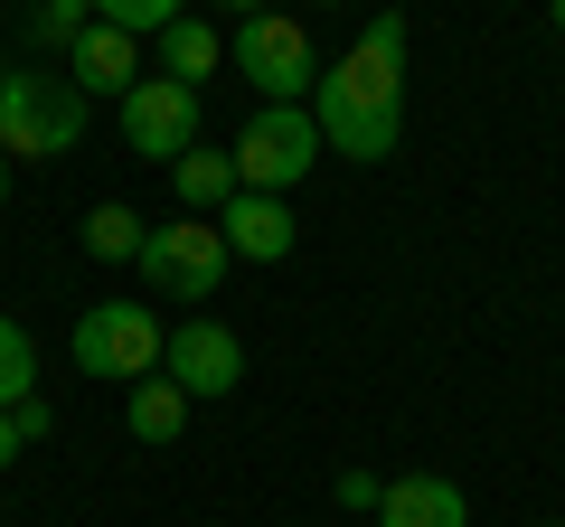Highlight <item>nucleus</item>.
Listing matches in <instances>:
<instances>
[{
	"label": "nucleus",
	"mask_w": 565,
	"mask_h": 527,
	"mask_svg": "<svg viewBox=\"0 0 565 527\" xmlns=\"http://www.w3.org/2000/svg\"><path fill=\"white\" fill-rule=\"evenodd\" d=\"M85 29H95V0H29V39L57 47V57L85 39Z\"/></svg>",
	"instance_id": "nucleus-16"
},
{
	"label": "nucleus",
	"mask_w": 565,
	"mask_h": 527,
	"mask_svg": "<svg viewBox=\"0 0 565 527\" xmlns=\"http://www.w3.org/2000/svg\"><path fill=\"white\" fill-rule=\"evenodd\" d=\"M226 264H236V255H226L217 217H170V226L141 236V283L161 292V302H217Z\"/></svg>",
	"instance_id": "nucleus-6"
},
{
	"label": "nucleus",
	"mask_w": 565,
	"mask_h": 527,
	"mask_svg": "<svg viewBox=\"0 0 565 527\" xmlns=\"http://www.w3.org/2000/svg\"><path fill=\"white\" fill-rule=\"evenodd\" d=\"M217 236H226V255H236V264H282L302 226H292V207H282V198H264V189H236V198L217 207Z\"/></svg>",
	"instance_id": "nucleus-9"
},
{
	"label": "nucleus",
	"mask_w": 565,
	"mask_h": 527,
	"mask_svg": "<svg viewBox=\"0 0 565 527\" xmlns=\"http://www.w3.org/2000/svg\"><path fill=\"white\" fill-rule=\"evenodd\" d=\"M377 527H471V499L444 471H396L377 499Z\"/></svg>",
	"instance_id": "nucleus-11"
},
{
	"label": "nucleus",
	"mask_w": 565,
	"mask_h": 527,
	"mask_svg": "<svg viewBox=\"0 0 565 527\" xmlns=\"http://www.w3.org/2000/svg\"><path fill=\"white\" fill-rule=\"evenodd\" d=\"M85 255L95 264H141V236H151V217H132V207L122 198H104V207H85Z\"/></svg>",
	"instance_id": "nucleus-15"
},
{
	"label": "nucleus",
	"mask_w": 565,
	"mask_h": 527,
	"mask_svg": "<svg viewBox=\"0 0 565 527\" xmlns=\"http://www.w3.org/2000/svg\"><path fill=\"white\" fill-rule=\"evenodd\" d=\"M546 20H556V39H565V0H546Z\"/></svg>",
	"instance_id": "nucleus-23"
},
{
	"label": "nucleus",
	"mask_w": 565,
	"mask_h": 527,
	"mask_svg": "<svg viewBox=\"0 0 565 527\" xmlns=\"http://www.w3.org/2000/svg\"><path fill=\"white\" fill-rule=\"evenodd\" d=\"M217 66H226V39H217V20H207V10H189V20L161 29V76L199 85V76H217Z\"/></svg>",
	"instance_id": "nucleus-13"
},
{
	"label": "nucleus",
	"mask_w": 565,
	"mask_h": 527,
	"mask_svg": "<svg viewBox=\"0 0 565 527\" xmlns=\"http://www.w3.org/2000/svg\"><path fill=\"white\" fill-rule=\"evenodd\" d=\"M76 142H85V95L66 76H20L10 66V85H0V151L10 161H66Z\"/></svg>",
	"instance_id": "nucleus-4"
},
{
	"label": "nucleus",
	"mask_w": 565,
	"mask_h": 527,
	"mask_svg": "<svg viewBox=\"0 0 565 527\" xmlns=\"http://www.w3.org/2000/svg\"><path fill=\"white\" fill-rule=\"evenodd\" d=\"M161 348H170V330H161V311H151V302H85L66 358H76L85 377L141 386V377H161Z\"/></svg>",
	"instance_id": "nucleus-2"
},
{
	"label": "nucleus",
	"mask_w": 565,
	"mask_h": 527,
	"mask_svg": "<svg viewBox=\"0 0 565 527\" xmlns=\"http://www.w3.org/2000/svg\"><path fill=\"white\" fill-rule=\"evenodd\" d=\"M311 122H321V151H349V161L396 151V132H405V20L396 10H377L340 66H321Z\"/></svg>",
	"instance_id": "nucleus-1"
},
{
	"label": "nucleus",
	"mask_w": 565,
	"mask_h": 527,
	"mask_svg": "<svg viewBox=\"0 0 565 527\" xmlns=\"http://www.w3.org/2000/svg\"><path fill=\"white\" fill-rule=\"evenodd\" d=\"M20 396H39V348H29V330L0 311V406H20Z\"/></svg>",
	"instance_id": "nucleus-17"
},
{
	"label": "nucleus",
	"mask_w": 565,
	"mask_h": 527,
	"mask_svg": "<svg viewBox=\"0 0 565 527\" xmlns=\"http://www.w3.org/2000/svg\"><path fill=\"white\" fill-rule=\"evenodd\" d=\"M95 20L122 29V39H161L170 20H189V0H95Z\"/></svg>",
	"instance_id": "nucleus-18"
},
{
	"label": "nucleus",
	"mask_w": 565,
	"mask_h": 527,
	"mask_svg": "<svg viewBox=\"0 0 565 527\" xmlns=\"http://www.w3.org/2000/svg\"><path fill=\"white\" fill-rule=\"evenodd\" d=\"M20 452H29V443H20V424H10V406H0V471L20 462Z\"/></svg>",
	"instance_id": "nucleus-21"
},
{
	"label": "nucleus",
	"mask_w": 565,
	"mask_h": 527,
	"mask_svg": "<svg viewBox=\"0 0 565 527\" xmlns=\"http://www.w3.org/2000/svg\"><path fill=\"white\" fill-rule=\"evenodd\" d=\"M226 66H236L245 85H255L264 104H311V85H321V47H311L302 20H282V10H255V20H236V39H226Z\"/></svg>",
	"instance_id": "nucleus-3"
},
{
	"label": "nucleus",
	"mask_w": 565,
	"mask_h": 527,
	"mask_svg": "<svg viewBox=\"0 0 565 527\" xmlns=\"http://www.w3.org/2000/svg\"><path fill=\"white\" fill-rule=\"evenodd\" d=\"M207 10H226V20H255V10H274V0H207Z\"/></svg>",
	"instance_id": "nucleus-22"
},
{
	"label": "nucleus",
	"mask_w": 565,
	"mask_h": 527,
	"mask_svg": "<svg viewBox=\"0 0 565 527\" xmlns=\"http://www.w3.org/2000/svg\"><path fill=\"white\" fill-rule=\"evenodd\" d=\"M10 424H20V443H47V433H57V415H47L39 396H20V406H10Z\"/></svg>",
	"instance_id": "nucleus-20"
},
{
	"label": "nucleus",
	"mask_w": 565,
	"mask_h": 527,
	"mask_svg": "<svg viewBox=\"0 0 565 527\" xmlns=\"http://www.w3.org/2000/svg\"><path fill=\"white\" fill-rule=\"evenodd\" d=\"M161 377L180 386L189 406H199V396L217 406V396H236V386H245V340H236L226 321H207V311H199V321H180V330H170Z\"/></svg>",
	"instance_id": "nucleus-8"
},
{
	"label": "nucleus",
	"mask_w": 565,
	"mask_h": 527,
	"mask_svg": "<svg viewBox=\"0 0 565 527\" xmlns=\"http://www.w3.org/2000/svg\"><path fill=\"white\" fill-rule=\"evenodd\" d=\"M226 151H236V189L282 198V189H302L321 170V122H311V104H255V122Z\"/></svg>",
	"instance_id": "nucleus-5"
},
{
	"label": "nucleus",
	"mask_w": 565,
	"mask_h": 527,
	"mask_svg": "<svg viewBox=\"0 0 565 527\" xmlns=\"http://www.w3.org/2000/svg\"><path fill=\"white\" fill-rule=\"evenodd\" d=\"M122 415H132V443H151V452H170V443L189 433V396H180L170 377H141Z\"/></svg>",
	"instance_id": "nucleus-14"
},
{
	"label": "nucleus",
	"mask_w": 565,
	"mask_h": 527,
	"mask_svg": "<svg viewBox=\"0 0 565 527\" xmlns=\"http://www.w3.org/2000/svg\"><path fill=\"white\" fill-rule=\"evenodd\" d=\"M122 151L132 161H180V151H199V85L180 76H141L132 95H122Z\"/></svg>",
	"instance_id": "nucleus-7"
},
{
	"label": "nucleus",
	"mask_w": 565,
	"mask_h": 527,
	"mask_svg": "<svg viewBox=\"0 0 565 527\" xmlns=\"http://www.w3.org/2000/svg\"><path fill=\"white\" fill-rule=\"evenodd\" d=\"M330 499H340V508H367V518H377L386 481H377V471H340V481H330Z\"/></svg>",
	"instance_id": "nucleus-19"
},
{
	"label": "nucleus",
	"mask_w": 565,
	"mask_h": 527,
	"mask_svg": "<svg viewBox=\"0 0 565 527\" xmlns=\"http://www.w3.org/2000/svg\"><path fill=\"white\" fill-rule=\"evenodd\" d=\"M0 198H10V151H0Z\"/></svg>",
	"instance_id": "nucleus-24"
},
{
	"label": "nucleus",
	"mask_w": 565,
	"mask_h": 527,
	"mask_svg": "<svg viewBox=\"0 0 565 527\" xmlns=\"http://www.w3.org/2000/svg\"><path fill=\"white\" fill-rule=\"evenodd\" d=\"M546 527H565V518H546Z\"/></svg>",
	"instance_id": "nucleus-26"
},
{
	"label": "nucleus",
	"mask_w": 565,
	"mask_h": 527,
	"mask_svg": "<svg viewBox=\"0 0 565 527\" xmlns=\"http://www.w3.org/2000/svg\"><path fill=\"white\" fill-rule=\"evenodd\" d=\"M170 198H180V217H217L226 198H236V151H180L170 161Z\"/></svg>",
	"instance_id": "nucleus-12"
},
{
	"label": "nucleus",
	"mask_w": 565,
	"mask_h": 527,
	"mask_svg": "<svg viewBox=\"0 0 565 527\" xmlns=\"http://www.w3.org/2000/svg\"><path fill=\"white\" fill-rule=\"evenodd\" d=\"M66 85H76L85 104H95V95H114V104H122V95L141 85V39H122V29H104V20H95L76 47H66Z\"/></svg>",
	"instance_id": "nucleus-10"
},
{
	"label": "nucleus",
	"mask_w": 565,
	"mask_h": 527,
	"mask_svg": "<svg viewBox=\"0 0 565 527\" xmlns=\"http://www.w3.org/2000/svg\"><path fill=\"white\" fill-rule=\"evenodd\" d=\"M0 85H10V47H0Z\"/></svg>",
	"instance_id": "nucleus-25"
}]
</instances>
